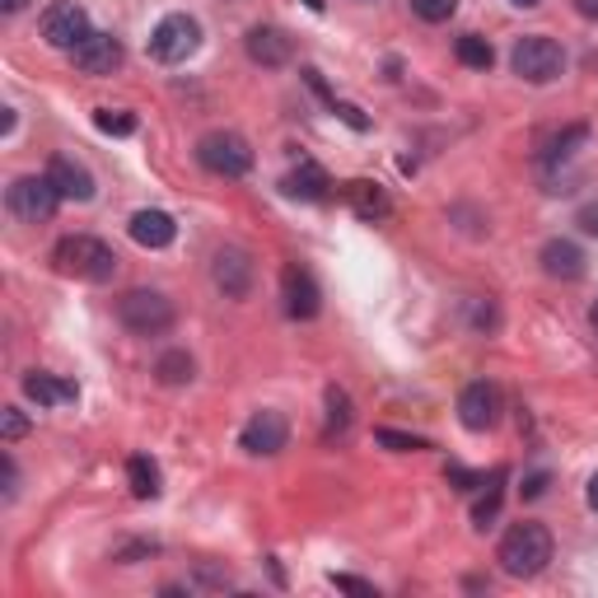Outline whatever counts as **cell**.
Masks as SVG:
<instances>
[{
	"mask_svg": "<svg viewBox=\"0 0 598 598\" xmlns=\"http://www.w3.org/2000/svg\"><path fill=\"white\" fill-rule=\"evenodd\" d=\"M552 562V533L543 524H514L501 537V570L514 580H533Z\"/></svg>",
	"mask_w": 598,
	"mask_h": 598,
	"instance_id": "1",
	"label": "cell"
},
{
	"mask_svg": "<svg viewBox=\"0 0 598 598\" xmlns=\"http://www.w3.org/2000/svg\"><path fill=\"white\" fill-rule=\"evenodd\" d=\"M56 267H62L66 276H79V281L89 286H104L117 276V253L104 244V238H89V234H71L56 244Z\"/></svg>",
	"mask_w": 598,
	"mask_h": 598,
	"instance_id": "2",
	"label": "cell"
},
{
	"mask_svg": "<svg viewBox=\"0 0 598 598\" xmlns=\"http://www.w3.org/2000/svg\"><path fill=\"white\" fill-rule=\"evenodd\" d=\"M117 318H122V328L136 332V337H159L173 328V299L164 290H127L117 299Z\"/></svg>",
	"mask_w": 598,
	"mask_h": 598,
	"instance_id": "3",
	"label": "cell"
},
{
	"mask_svg": "<svg viewBox=\"0 0 598 598\" xmlns=\"http://www.w3.org/2000/svg\"><path fill=\"white\" fill-rule=\"evenodd\" d=\"M6 206H10V215L14 221H24V225H47L52 215H56V206H62V192L52 188V178L43 173H24V178H14L10 183V192H6Z\"/></svg>",
	"mask_w": 598,
	"mask_h": 598,
	"instance_id": "4",
	"label": "cell"
},
{
	"mask_svg": "<svg viewBox=\"0 0 598 598\" xmlns=\"http://www.w3.org/2000/svg\"><path fill=\"white\" fill-rule=\"evenodd\" d=\"M510 66H514V75H524L528 85H552V79L566 71V52H562V43H552L547 33H528L514 43Z\"/></svg>",
	"mask_w": 598,
	"mask_h": 598,
	"instance_id": "5",
	"label": "cell"
},
{
	"mask_svg": "<svg viewBox=\"0 0 598 598\" xmlns=\"http://www.w3.org/2000/svg\"><path fill=\"white\" fill-rule=\"evenodd\" d=\"M196 47H202V24H196L192 14H164L154 24L150 33V52H154V62H164V66H178V62H188V56H196Z\"/></svg>",
	"mask_w": 598,
	"mask_h": 598,
	"instance_id": "6",
	"label": "cell"
},
{
	"mask_svg": "<svg viewBox=\"0 0 598 598\" xmlns=\"http://www.w3.org/2000/svg\"><path fill=\"white\" fill-rule=\"evenodd\" d=\"M196 159H202V169L221 173V178H244L253 169V150L244 136H234V131L202 136V141H196Z\"/></svg>",
	"mask_w": 598,
	"mask_h": 598,
	"instance_id": "7",
	"label": "cell"
},
{
	"mask_svg": "<svg viewBox=\"0 0 598 598\" xmlns=\"http://www.w3.org/2000/svg\"><path fill=\"white\" fill-rule=\"evenodd\" d=\"M89 33H94V29H89V14L79 10L75 0H56V6L43 10V38H47V47L75 52Z\"/></svg>",
	"mask_w": 598,
	"mask_h": 598,
	"instance_id": "8",
	"label": "cell"
},
{
	"mask_svg": "<svg viewBox=\"0 0 598 598\" xmlns=\"http://www.w3.org/2000/svg\"><path fill=\"white\" fill-rule=\"evenodd\" d=\"M71 56H75V71H79V75L104 79V75H113L117 66H122V56H127V52H122V43H117L113 33H89Z\"/></svg>",
	"mask_w": 598,
	"mask_h": 598,
	"instance_id": "9",
	"label": "cell"
},
{
	"mask_svg": "<svg viewBox=\"0 0 598 598\" xmlns=\"http://www.w3.org/2000/svg\"><path fill=\"white\" fill-rule=\"evenodd\" d=\"M495 416H501V393H495V384H487V378H477V384L458 393V421L468 430H491Z\"/></svg>",
	"mask_w": 598,
	"mask_h": 598,
	"instance_id": "10",
	"label": "cell"
},
{
	"mask_svg": "<svg viewBox=\"0 0 598 598\" xmlns=\"http://www.w3.org/2000/svg\"><path fill=\"white\" fill-rule=\"evenodd\" d=\"M286 440H290V426H286L281 412H257L253 421L244 426V435H238V445H244L248 453H263V458L281 453Z\"/></svg>",
	"mask_w": 598,
	"mask_h": 598,
	"instance_id": "11",
	"label": "cell"
},
{
	"mask_svg": "<svg viewBox=\"0 0 598 598\" xmlns=\"http://www.w3.org/2000/svg\"><path fill=\"white\" fill-rule=\"evenodd\" d=\"M47 178H52V188L62 192V202H89L94 196V173L71 154H52Z\"/></svg>",
	"mask_w": 598,
	"mask_h": 598,
	"instance_id": "12",
	"label": "cell"
},
{
	"mask_svg": "<svg viewBox=\"0 0 598 598\" xmlns=\"http://www.w3.org/2000/svg\"><path fill=\"white\" fill-rule=\"evenodd\" d=\"M211 271H215V286H221L229 299H244L253 290V257L244 248H221Z\"/></svg>",
	"mask_w": 598,
	"mask_h": 598,
	"instance_id": "13",
	"label": "cell"
},
{
	"mask_svg": "<svg viewBox=\"0 0 598 598\" xmlns=\"http://www.w3.org/2000/svg\"><path fill=\"white\" fill-rule=\"evenodd\" d=\"M281 295H286V313L290 318H313L318 309H323V290H318V281L305 267H286Z\"/></svg>",
	"mask_w": 598,
	"mask_h": 598,
	"instance_id": "14",
	"label": "cell"
},
{
	"mask_svg": "<svg viewBox=\"0 0 598 598\" xmlns=\"http://www.w3.org/2000/svg\"><path fill=\"white\" fill-rule=\"evenodd\" d=\"M244 47H248V56H253L257 66H286L290 56H295V43H290V38H286L281 29H271V24L248 29Z\"/></svg>",
	"mask_w": 598,
	"mask_h": 598,
	"instance_id": "15",
	"label": "cell"
},
{
	"mask_svg": "<svg viewBox=\"0 0 598 598\" xmlns=\"http://www.w3.org/2000/svg\"><path fill=\"white\" fill-rule=\"evenodd\" d=\"M543 271L556 281H580L585 276V253L570 244V238H547L543 244Z\"/></svg>",
	"mask_w": 598,
	"mask_h": 598,
	"instance_id": "16",
	"label": "cell"
},
{
	"mask_svg": "<svg viewBox=\"0 0 598 598\" xmlns=\"http://www.w3.org/2000/svg\"><path fill=\"white\" fill-rule=\"evenodd\" d=\"M131 238L141 248H169L178 238V225H173L169 211H136L131 215Z\"/></svg>",
	"mask_w": 598,
	"mask_h": 598,
	"instance_id": "17",
	"label": "cell"
},
{
	"mask_svg": "<svg viewBox=\"0 0 598 598\" xmlns=\"http://www.w3.org/2000/svg\"><path fill=\"white\" fill-rule=\"evenodd\" d=\"M24 397H33L38 407H66L79 397V388L71 378H56V374H24Z\"/></svg>",
	"mask_w": 598,
	"mask_h": 598,
	"instance_id": "18",
	"label": "cell"
},
{
	"mask_svg": "<svg viewBox=\"0 0 598 598\" xmlns=\"http://www.w3.org/2000/svg\"><path fill=\"white\" fill-rule=\"evenodd\" d=\"M286 196H295V202H328V188H332V178L318 169V164H299L295 173H286Z\"/></svg>",
	"mask_w": 598,
	"mask_h": 598,
	"instance_id": "19",
	"label": "cell"
},
{
	"mask_svg": "<svg viewBox=\"0 0 598 598\" xmlns=\"http://www.w3.org/2000/svg\"><path fill=\"white\" fill-rule=\"evenodd\" d=\"M342 192H346V202H351V211L361 215V221H384V215L393 211V206H388V196H384V188H378V183H365V178H355V183H346Z\"/></svg>",
	"mask_w": 598,
	"mask_h": 598,
	"instance_id": "20",
	"label": "cell"
},
{
	"mask_svg": "<svg viewBox=\"0 0 598 598\" xmlns=\"http://www.w3.org/2000/svg\"><path fill=\"white\" fill-rule=\"evenodd\" d=\"M585 141H589V127H585V122H575V127H566V131L547 136V141L537 146V159H543V164H562V159H570Z\"/></svg>",
	"mask_w": 598,
	"mask_h": 598,
	"instance_id": "21",
	"label": "cell"
},
{
	"mask_svg": "<svg viewBox=\"0 0 598 598\" xmlns=\"http://www.w3.org/2000/svg\"><path fill=\"white\" fill-rule=\"evenodd\" d=\"M192 374H196V365H192V355L188 351H164L154 361V378L164 388H178V384H192Z\"/></svg>",
	"mask_w": 598,
	"mask_h": 598,
	"instance_id": "22",
	"label": "cell"
},
{
	"mask_svg": "<svg viewBox=\"0 0 598 598\" xmlns=\"http://www.w3.org/2000/svg\"><path fill=\"white\" fill-rule=\"evenodd\" d=\"M127 482H131L136 501H154V495H159V468H154V458L136 453L131 463H127Z\"/></svg>",
	"mask_w": 598,
	"mask_h": 598,
	"instance_id": "23",
	"label": "cell"
},
{
	"mask_svg": "<svg viewBox=\"0 0 598 598\" xmlns=\"http://www.w3.org/2000/svg\"><path fill=\"white\" fill-rule=\"evenodd\" d=\"M458 62H463L468 71H491V62H495V52H491V43L487 38H477V33H463L458 38Z\"/></svg>",
	"mask_w": 598,
	"mask_h": 598,
	"instance_id": "24",
	"label": "cell"
},
{
	"mask_svg": "<svg viewBox=\"0 0 598 598\" xmlns=\"http://www.w3.org/2000/svg\"><path fill=\"white\" fill-rule=\"evenodd\" d=\"M501 482H505V472H495L491 487H487V495L472 505V524H477V528H491L495 514H501Z\"/></svg>",
	"mask_w": 598,
	"mask_h": 598,
	"instance_id": "25",
	"label": "cell"
},
{
	"mask_svg": "<svg viewBox=\"0 0 598 598\" xmlns=\"http://www.w3.org/2000/svg\"><path fill=\"white\" fill-rule=\"evenodd\" d=\"M351 426V397L342 388H328V435H342Z\"/></svg>",
	"mask_w": 598,
	"mask_h": 598,
	"instance_id": "26",
	"label": "cell"
},
{
	"mask_svg": "<svg viewBox=\"0 0 598 598\" xmlns=\"http://www.w3.org/2000/svg\"><path fill=\"white\" fill-rule=\"evenodd\" d=\"M94 127H98V131H108V136H131V131H136V117H131V113L98 108V113H94Z\"/></svg>",
	"mask_w": 598,
	"mask_h": 598,
	"instance_id": "27",
	"label": "cell"
},
{
	"mask_svg": "<svg viewBox=\"0 0 598 598\" xmlns=\"http://www.w3.org/2000/svg\"><path fill=\"white\" fill-rule=\"evenodd\" d=\"M374 440L384 445V449H397V453H416V449H430V445L421 440V435H407V430H388V426L378 430Z\"/></svg>",
	"mask_w": 598,
	"mask_h": 598,
	"instance_id": "28",
	"label": "cell"
},
{
	"mask_svg": "<svg viewBox=\"0 0 598 598\" xmlns=\"http://www.w3.org/2000/svg\"><path fill=\"white\" fill-rule=\"evenodd\" d=\"M453 10H458V0H412V14L426 19V24H445Z\"/></svg>",
	"mask_w": 598,
	"mask_h": 598,
	"instance_id": "29",
	"label": "cell"
},
{
	"mask_svg": "<svg viewBox=\"0 0 598 598\" xmlns=\"http://www.w3.org/2000/svg\"><path fill=\"white\" fill-rule=\"evenodd\" d=\"M332 113H337V117H342V122H346V127H355V131H365V127H370V117H365L361 108H355V104H332Z\"/></svg>",
	"mask_w": 598,
	"mask_h": 598,
	"instance_id": "30",
	"label": "cell"
},
{
	"mask_svg": "<svg viewBox=\"0 0 598 598\" xmlns=\"http://www.w3.org/2000/svg\"><path fill=\"white\" fill-rule=\"evenodd\" d=\"M332 585H337V589H346V594H361V598H374V585H365V580H355V575H332Z\"/></svg>",
	"mask_w": 598,
	"mask_h": 598,
	"instance_id": "31",
	"label": "cell"
},
{
	"mask_svg": "<svg viewBox=\"0 0 598 598\" xmlns=\"http://www.w3.org/2000/svg\"><path fill=\"white\" fill-rule=\"evenodd\" d=\"M29 430V421H24V412L19 407H6V440H19V435Z\"/></svg>",
	"mask_w": 598,
	"mask_h": 598,
	"instance_id": "32",
	"label": "cell"
},
{
	"mask_svg": "<svg viewBox=\"0 0 598 598\" xmlns=\"http://www.w3.org/2000/svg\"><path fill=\"white\" fill-rule=\"evenodd\" d=\"M520 491H524V501H537V495L547 491V472H533V477H528V482H524Z\"/></svg>",
	"mask_w": 598,
	"mask_h": 598,
	"instance_id": "33",
	"label": "cell"
},
{
	"mask_svg": "<svg viewBox=\"0 0 598 598\" xmlns=\"http://www.w3.org/2000/svg\"><path fill=\"white\" fill-rule=\"evenodd\" d=\"M580 229H585V234H598V202L580 211Z\"/></svg>",
	"mask_w": 598,
	"mask_h": 598,
	"instance_id": "34",
	"label": "cell"
},
{
	"mask_svg": "<svg viewBox=\"0 0 598 598\" xmlns=\"http://www.w3.org/2000/svg\"><path fill=\"white\" fill-rule=\"evenodd\" d=\"M19 491V468H14V458L6 453V495H14Z\"/></svg>",
	"mask_w": 598,
	"mask_h": 598,
	"instance_id": "35",
	"label": "cell"
},
{
	"mask_svg": "<svg viewBox=\"0 0 598 598\" xmlns=\"http://www.w3.org/2000/svg\"><path fill=\"white\" fill-rule=\"evenodd\" d=\"M575 10H580L585 19H598V0H575Z\"/></svg>",
	"mask_w": 598,
	"mask_h": 598,
	"instance_id": "36",
	"label": "cell"
},
{
	"mask_svg": "<svg viewBox=\"0 0 598 598\" xmlns=\"http://www.w3.org/2000/svg\"><path fill=\"white\" fill-rule=\"evenodd\" d=\"M24 6H29V0H0V10H6V14H19Z\"/></svg>",
	"mask_w": 598,
	"mask_h": 598,
	"instance_id": "37",
	"label": "cell"
},
{
	"mask_svg": "<svg viewBox=\"0 0 598 598\" xmlns=\"http://www.w3.org/2000/svg\"><path fill=\"white\" fill-rule=\"evenodd\" d=\"M589 505H594V510H598V472H594V477H589Z\"/></svg>",
	"mask_w": 598,
	"mask_h": 598,
	"instance_id": "38",
	"label": "cell"
},
{
	"mask_svg": "<svg viewBox=\"0 0 598 598\" xmlns=\"http://www.w3.org/2000/svg\"><path fill=\"white\" fill-rule=\"evenodd\" d=\"M589 328H594V337H598V299L589 305Z\"/></svg>",
	"mask_w": 598,
	"mask_h": 598,
	"instance_id": "39",
	"label": "cell"
},
{
	"mask_svg": "<svg viewBox=\"0 0 598 598\" xmlns=\"http://www.w3.org/2000/svg\"><path fill=\"white\" fill-rule=\"evenodd\" d=\"M510 6H520V10H537V6H543V0H510Z\"/></svg>",
	"mask_w": 598,
	"mask_h": 598,
	"instance_id": "40",
	"label": "cell"
},
{
	"mask_svg": "<svg viewBox=\"0 0 598 598\" xmlns=\"http://www.w3.org/2000/svg\"><path fill=\"white\" fill-rule=\"evenodd\" d=\"M328 6V0H309V10H323Z\"/></svg>",
	"mask_w": 598,
	"mask_h": 598,
	"instance_id": "41",
	"label": "cell"
}]
</instances>
